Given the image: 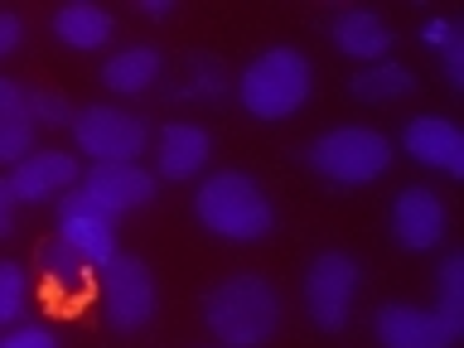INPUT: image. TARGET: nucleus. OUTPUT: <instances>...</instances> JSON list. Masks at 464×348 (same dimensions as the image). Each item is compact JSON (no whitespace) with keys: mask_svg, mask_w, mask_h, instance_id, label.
I'll return each instance as SVG.
<instances>
[{"mask_svg":"<svg viewBox=\"0 0 464 348\" xmlns=\"http://www.w3.org/2000/svg\"><path fill=\"white\" fill-rule=\"evenodd\" d=\"M281 290L266 276H227L203 295V324L223 348H261L281 334Z\"/></svg>","mask_w":464,"mask_h":348,"instance_id":"1","label":"nucleus"},{"mask_svg":"<svg viewBox=\"0 0 464 348\" xmlns=\"http://www.w3.org/2000/svg\"><path fill=\"white\" fill-rule=\"evenodd\" d=\"M372 334L382 339V348H455L464 334V256H445L435 310L382 304L372 314Z\"/></svg>","mask_w":464,"mask_h":348,"instance_id":"2","label":"nucleus"},{"mask_svg":"<svg viewBox=\"0 0 464 348\" xmlns=\"http://www.w3.org/2000/svg\"><path fill=\"white\" fill-rule=\"evenodd\" d=\"M194 218L223 242H261L276 227V208L266 188L242 169L208 174L194 194Z\"/></svg>","mask_w":464,"mask_h":348,"instance_id":"3","label":"nucleus"},{"mask_svg":"<svg viewBox=\"0 0 464 348\" xmlns=\"http://www.w3.org/2000/svg\"><path fill=\"white\" fill-rule=\"evenodd\" d=\"M310 92H314V68L290 44L261 49L237 78V102L256 121H285V116H295L310 102Z\"/></svg>","mask_w":464,"mask_h":348,"instance_id":"4","label":"nucleus"},{"mask_svg":"<svg viewBox=\"0 0 464 348\" xmlns=\"http://www.w3.org/2000/svg\"><path fill=\"white\" fill-rule=\"evenodd\" d=\"M392 165V140L372 126H334L310 145V169L329 184H372Z\"/></svg>","mask_w":464,"mask_h":348,"instance_id":"5","label":"nucleus"},{"mask_svg":"<svg viewBox=\"0 0 464 348\" xmlns=\"http://www.w3.org/2000/svg\"><path fill=\"white\" fill-rule=\"evenodd\" d=\"M72 140H78V155H87L92 165H136L150 145V126L136 111L92 102L72 111Z\"/></svg>","mask_w":464,"mask_h":348,"instance_id":"6","label":"nucleus"},{"mask_svg":"<svg viewBox=\"0 0 464 348\" xmlns=\"http://www.w3.org/2000/svg\"><path fill=\"white\" fill-rule=\"evenodd\" d=\"M97 304L102 319L116 334H136L155 319V276L140 256H121L116 252L107 266L97 271Z\"/></svg>","mask_w":464,"mask_h":348,"instance_id":"7","label":"nucleus"},{"mask_svg":"<svg viewBox=\"0 0 464 348\" xmlns=\"http://www.w3.org/2000/svg\"><path fill=\"white\" fill-rule=\"evenodd\" d=\"M362 271L348 252H319L310 266H304V310H310L314 329L339 334L348 324V310L358 300Z\"/></svg>","mask_w":464,"mask_h":348,"instance_id":"8","label":"nucleus"},{"mask_svg":"<svg viewBox=\"0 0 464 348\" xmlns=\"http://www.w3.org/2000/svg\"><path fill=\"white\" fill-rule=\"evenodd\" d=\"M58 242H63L82 266L102 271L116 256V218L97 213L78 188H68V194L58 198Z\"/></svg>","mask_w":464,"mask_h":348,"instance_id":"9","label":"nucleus"},{"mask_svg":"<svg viewBox=\"0 0 464 348\" xmlns=\"http://www.w3.org/2000/svg\"><path fill=\"white\" fill-rule=\"evenodd\" d=\"M78 194L107 218H126L155 198V174L145 165H87Z\"/></svg>","mask_w":464,"mask_h":348,"instance_id":"10","label":"nucleus"},{"mask_svg":"<svg viewBox=\"0 0 464 348\" xmlns=\"http://www.w3.org/2000/svg\"><path fill=\"white\" fill-rule=\"evenodd\" d=\"M392 237L406 252H430V246L445 242V198L426 184H406L397 198H392Z\"/></svg>","mask_w":464,"mask_h":348,"instance_id":"11","label":"nucleus"},{"mask_svg":"<svg viewBox=\"0 0 464 348\" xmlns=\"http://www.w3.org/2000/svg\"><path fill=\"white\" fill-rule=\"evenodd\" d=\"M10 188L20 203H49L68 188H78L82 169H78V155L68 150H29L20 165H10Z\"/></svg>","mask_w":464,"mask_h":348,"instance_id":"12","label":"nucleus"},{"mask_svg":"<svg viewBox=\"0 0 464 348\" xmlns=\"http://www.w3.org/2000/svg\"><path fill=\"white\" fill-rule=\"evenodd\" d=\"M401 150L426 169H445L455 179L464 174V130L450 116H411L401 126Z\"/></svg>","mask_w":464,"mask_h":348,"instance_id":"13","label":"nucleus"},{"mask_svg":"<svg viewBox=\"0 0 464 348\" xmlns=\"http://www.w3.org/2000/svg\"><path fill=\"white\" fill-rule=\"evenodd\" d=\"M213 140L198 121H165L160 126V150H155V174L169 184H184L208 165Z\"/></svg>","mask_w":464,"mask_h":348,"instance_id":"14","label":"nucleus"},{"mask_svg":"<svg viewBox=\"0 0 464 348\" xmlns=\"http://www.w3.org/2000/svg\"><path fill=\"white\" fill-rule=\"evenodd\" d=\"M34 150V111L14 78H0V165H20Z\"/></svg>","mask_w":464,"mask_h":348,"instance_id":"15","label":"nucleus"},{"mask_svg":"<svg viewBox=\"0 0 464 348\" xmlns=\"http://www.w3.org/2000/svg\"><path fill=\"white\" fill-rule=\"evenodd\" d=\"M329 34H334V49L348 58H382L392 49V24L372 10H339Z\"/></svg>","mask_w":464,"mask_h":348,"instance_id":"16","label":"nucleus"},{"mask_svg":"<svg viewBox=\"0 0 464 348\" xmlns=\"http://www.w3.org/2000/svg\"><path fill=\"white\" fill-rule=\"evenodd\" d=\"M53 39L63 49H78V53H92L111 39V14L92 5V0H68V5L53 10Z\"/></svg>","mask_w":464,"mask_h":348,"instance_id":"17","label":"nucleus"},{"mask_svg":"<svg viewBox=\"0 0 464 348\" xmlns=\"http://www.w3.org/2000/svg\"><path fill=\"white\" fill-rule=\"evenodd\" d=\"M155 78H160V49H150V44H130V49L111 53L107 63H102V82L121 97L145 92Z\"/></svg>","mask_w":464,"mask_h":348,"instance_id":"18","label":"nucleus"},{"mask_svg":"<svg viewBox=\"0 0 464 348\" xmlns=\"http://www.w3.org/2000/svg\"><path fill=\"white\" fill-rule=\"evenodd\" d=\"M416 92V72L401 68V63H377L368 72L353 78V97L358 102H401Z\"/></svg>","mask_w":464,"mask_h":348,"instance_id":"19","label":"nucleus"},{"mask_svg":"<svg viewBox=\"0 0 464 348\" xmlns=\"http://www.w3.org/2000/svg\"><path fill=\"white\" fill-rule=\"evenodd\" d=\"M420 39L440 49L445 72H450V87H464V44H459V29L450 24V20H435V24L420 29Z\"/></svg>","mask_w":464,"mask_h":348,"instance_id":"20","label":"nucleus"},{"mask_svg":"<svg viewBox=\"0 0 464 348\" xmlns=\"http://www.w3.org/2000/svg\"><path fill=\"white\" fill-rule=\"evenodd\" d=\"M29 304V276L20 261H0V324H14Z\"/></svg>","mask_w":464,"mask_h":348,"instance_id":"21","label":"nucleus"},{"mask_svg":"<svg viewBox=\"0 0 464 348\" xmlns=\"http://www.w3.org/2000/svg\"><path fill=\"white\" fill-rule=\"evenodd\" d=\"M29 111L34 126H72V107L58 92H29Z\"/></svg>","mask_w":464,"mask_h":348,"instance_id":"22","label":"nucleus"},{"mask_svg":"<svg viewBox=\"0 0 464 348\" xmlns=\"http://www.w3.org/2000/svg\"><path fill=\"white\" fill-rule=\"evenodd\" d=\"M0 348H58V339H53V329H44V324H24V329L0 334Z\"/></svg>","mask_w":464,"mask_h":348,"instance_id":"23","label":"nucleus"},{"mask_svg":"<svg viewBox=\"0 0 464 348\" xmlns=\"http://www.w3.org/2000/svg\"><path fill=\"white\" fill-rule=\"evenodd\" d=\"M14 218H20V198H14V188H10V179L0 174V242L14 232Z\"/></svg>","mask_w":464,"mask_h":348,"instance_id":"24","label":"nucleus"},{"mask_svg":"<svg viewBox=\"0 0 464 348\" xmlns=\"http://www.w3.org/2000/svg\"><path fill=\"white\" fill-rule=\"evenodd\" d=\"M20 39H24V24H20V14H14V10H0V58L20 49Z\"/></svg>","mask_w":464,"mask_h":348,"instance_id":"25","label":"nucleus"},{"mask_svg":"<svg viewBox=\"0 0 464 348\" xmlns=\"http://www.w3.org/2000/svg\"><path fill=\"white\" fill-rule=\"evenodd\" d=\"M136 10L140 14H160V20H165V14H174V0H140Z\"/></svg>","mask_w":464,"mask_h":348,"instance_id":"26","label":"nucleus"}]
</instances>
